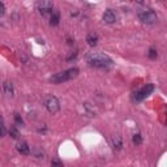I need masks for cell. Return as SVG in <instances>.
<instances>
[{"label": "cell", "mask_w": 167, "mask_h": 167, "mask_svg": "<svg viewBox=\"0 0 167 167\" xmlns=\"http://www.w3.org/2000/svg\"><path fill=\"white\" fill-rule=\"evenodd\" d=\"M86 60L91 67L97 68H107L112 65V60L107 55L101 54V52H90L86 55Z\"/></svg>", "instance_id": "6da1fadb"}, {"label": "cell", "mask_w": 167, "mask_h": 167, "mask_svg": "<svg viewBox=\"0 0 167 167\" xmlns=\"http://www.w3.org/2000/svg\"><path fill=\"white\" fill-rule=\"evenodd\" d=\"M44 106H46L47 111L51 112V114H56L60 110V102L56 97L54 95H47L44 98Z\"/></svg>", "instance_id": "3957f363"}, {"label": "cell", "mask_w": 167, "mask_h": 167, "mask_svg": "<svg viewBox=\"0 0 167 167\" xmlns=\"http://www.w3.org/2000/svg\"><path fill=\"white\" fill-rule=\"evenodd\" d=\"M51 166L52 167H64V164H63V162L61 161H59V159H52L51 161Z\"/></svg>", "instance_id": "2e32d148"}, {"label": "cell", "mask_w": 167, "mask_h": 167, "mask_svg": "<svg viewBox=\"0 0 167 167\" xmlns=\"http://www.w3.org/2000/svg\"><path fill=\"white\" fill-rule=\"evenodd\" d=\"M78 72H80V70H78L77 68H69V69H67V70H63V72H59V73H56V75H54L50 78V81H51L52 84L65 82V81H69V80H72V78L77 77Z\"/></svg>", "instance_id": "7a4b0ae2"}, {"label": "cell", "mask_w": 167, "mask_h": 167, "mask_svg": "<svg viewBox=\"0 0 167 167\" xmlns=\"http://www.w3.org/2000/svg\"><path fill=\"white\" fill-rule=\"evenodd\" d=\"M103 21L106 23H114L115 21H116V16H115V13L112 12L111 9H107L106 12L103 13Z\"/></svg>", "instance_id": "52a82bcc"}, {"label": "cell", "mask_w": 167, "mask_h": 167, "mask_svg": "<svg viewBox=\"0 0 167 167\" xmlns=\"http://www.w3.org/2000/svg\"><path fill=\"white\" fill-rule=\"evenodd\" d=\"M86 42L89 43V46H95L98 43V35L95 33H90L86 37Z\"/></svg>", "instance_id": "8fae6325"}, {"label": "cell", "mask_w": 167, "mask_h": 167, "mask_svg": "<svg viewBox=\"0 0 167 167\" xmlns=\"http://www.w3.org/2000/svg\"><path fill=\"white\" fill-rule=\"evenodd\" d=\"M149 57H150V59H155V57L157 56H158V54H157V51H155V50H154V48H150V50H149Z\"/></svg>", "instance_id": "e0dca14e"}, {"label": "cell", "mask_w": 167, "mask_h": 167, "mask_svg": "<svg viewBox=\"0 0 167 167\" xmlns=\"http://www.w3.org/2000/svg\"><path fill=\"white\" fill-rule=\"evenodd\" d=\"M138 18H140L141 22L148 23V25H154V23L158 21V17H157V14L153 10H144V12H140L138 13Z\"/></svg>", "instance_id": "277c9868"}, {"label": "cell", "mask_w": 167, "mask_h": 167, "mask_svg": "<svg viewBox=\"0 0 167 167\" xmlns=\"http://www.w3.org/2000/svg\"><path fill=\"white\" fill-rule=\"evenodd\" d=\"M17 150L20 154H22V155H29L30 154V148L28 146V144L25 142V141H21V142L17 144Z\"/></svg>", "instance_id": "ba28073f"}, {"label": "cell", "mask_w": 167, "mask_h": 167, "mask_svg": "<svg viewBox=\"0 0 167 167\" xmlns=\"http://www.w3.org/2000/svg\"><path fill=\"white\" fill-rule=\"evenodd\" d=\"M112 145H114V149L115 150H121L123 148V140L120 136H114L112 137Z\"/></svg>", "instance_id": "30bf717a"}, {"label": "cell", "mask_w": 167, "mask_h": 167, "mask_svg": "<svg viewBox=\"0 0 167 167\" xmlns=\"http://www.w3.org/2000/svg\"><path fill=\"white\" fill-rule=\"evenodd\" d=\"M4 12H5V10H4V4L0 1V14L3 16V14H4Z\"/></svg>", "instance_id": "ffe728a7"}, {"label": "cell", "mask_w": 167, "mask_h": 167, "mask_svg": "<svg viewBox=\"0 0 167 167\" xmlns=\"http://www.w3.org/2000/svg\"><path fill=\"white\" fill-rule=\"evenodd\" d=\"M14 120H16V123H17V124L23 125V120H22V117H21L18 114H16V115H14Z\"/></svg>", "instance_id": "ac0fdd59"}, {"label": "cell", "mask_w": 167, "mask_h": 167, "mask_svg": "<svg viewBox=\"0 0 167 167\" xmlns=\"http://www.w3.org/2000/svg\"><path fill=\"white\" fill-rule=\"evenodd\" d=\"M60 21V13L59 12H54L51 16V20H50V25L51 26H57Z\"/></svg>", "instance_id": "7c38bea8"}, {"label": "cell", "mask_w": 167, "mask_h": 167, "mask_svg": "<svg viewBox=\"0 0 167 167\" xmlns=\"http://www.w3.org/2000/svg\"><path fill=\"white\" fill-rule=\"evenodd\" d=\"M31 154H33L34 157H37V158H44V151L42 150L41 148H38V146H34L33 149H31Z\"/></svg>", "instance_id": "4fadbf2b"}, {"label": "cell", "mask_w": 167, "mask_h": 167, "mask_svg": "<svg viewBox=\"0 0 167 167\" xmlns=\"http://www.w3.org/2000/svg\"><path fill=\"white\" fill-rule=\"evenodd\" d=\"M132 141H133V144H135V145H140V144L142 142V137H141L140 133H136V135H133Z\"/></svg>", "instance_id": "9a60e30c"}, {"label": "cell", "mask_w": 167, "mask_h": 167, "mask_svg": "<svg viewBox=\"0 0 167 167\" xmlns=\"http://www.w3.org/2000/svg\"><path fill=\"white\" fill-rule=\"evenodd\" d=\"M153 90H154V85L153 84H148V85H145L142 89H140L138 91H136L135 95H133V98H135L136 101H142L144 98H146L148 95H150Z\"/></svg>", "instance_id": "5b68a950"}, {"label": "cell", "mask_w": 167, "mask_h": 167, "mask_svg": "<svg viewBox=\"0 0 167 167\" xmlns=\"http://www.w3.org/2000/svg\"><path fill=\"white\" fill-rule=\"evenodd\" d=\"M0 127H1V137H4L5 136V124H4V121H1V125H0Z\"/></svg>", "instance_id": "d6986e66"}, {"label": "cell", "mask_w": 167, "mask_h": 167, "mask_svg": "<svg viewBox=\"0 0 167 167\" xmlns=\"http://www.w3.org/2000/svg\"><path fill=\"white\" fill-rule=\"evenodd\" d=\"M3 89H4V93L7 94L8 97H13L14 94V88H13V84L10 81H5L3 84Z\"/></svg>", "instance_id": "9c48e42d"}, {"label": "cell", "mask_w": 167, "mask_h": 167, "mask_svg": "<svg viewBox=\"0 0 167 167\" xmlns=\"http://www.w3.org/2000/svg\"><path fill=\"white\" fill-rule=\"evenodd\" d=\"M9 136L12 138H18L20 137V132H18V129L16 127H10L9 128Z\"/></svg>", "instance_id": "5bb4252c"}, {"label": "cell", "mask_w": 167, "mask_h": 167, "mask_svg": "<svg viewBox=\"0 0 167 167\" xmlns=\"http://www.w3.org/2000/svg\"><path fill=\"white\" fill-rule=\"evenodd\" d=\"M37 8H38L39 13H41L42 16H47L48 13L52 12L54 4H52L51 1H48V0H42V1H39L38 4H37Z\"/></svg>", "instance_id": "8992f818"}]
</instances>
